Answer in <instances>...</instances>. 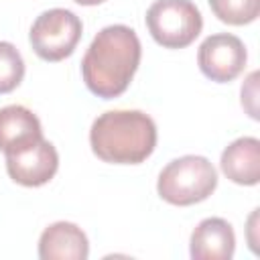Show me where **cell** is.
<instances>
[{
    "label": "cell",
    "instance_id": "14",
    "mask_svg": "<svg viewBox=\"0 0 260 260\" xmlns=\"http://www.w3.org/2000/svg\"><path fill=\"white\" fill-rule=\"evenodd\" d=\"M242 106L250 118L258 120V71H252L242 85Z\"/></svg>",
    "mask_w": 260,
    "mask_h": 260
},
{
    "label": "cell",
    "instance_id": "9",
    "mask_svg": "<svg viewBox=\"0 0 260 260\" xmlns=\"http://www.w3.org/2000/svg\"><path fill=\"white\" fill-rule=\"evenodd\" d=\"M89 242L85 232L71 221H55L39 238L41 260H85Z\"/></svg>",
    "mask_w": 260,
    "mask_h": 260
},
{
    "label": "cell",
    "instance_id": "11",
    "mask_svg": "<svg viewBox=\"0 0 260 260\" xmlns=\"http://www.w3.org/2000/svg\"><path fill=\"white\" fill-rule=\"evenodd\" d=\"M221 173L236 185H258L260 181V140L242 136L225 146L219 160Z\"/></svg>",
    "mask_w": 260,
    "mask_h": 260
},
{
    "label": "cell",
    "instance_id": "5",
    "mask_svg": "<svg viewBox=\"0 0 260 260\" xmlns=\"http://www.w3.org/2000/svg\"><path fill=\"white\" fill-rule=\"evenodd\" d=\"M83 32L79 16L67 8H51L41 12L28 32L32 51L43 61H63L69 57Z\"/></svg>",
    "mask_w": 260,
    "mask_h": 260
},
{
    "label": "cell",
    "instance_id": "12",
    "mask_svg": "<svg viewBox=\"0 0 260 260\" xmlns=\"http://www.w3.org/2000/svg\"><path fill=\"white\" fill-rule=\"evenodd\" d=\"M211 12L225 24H250L260 14V0H209Z\"/></svg>",
    "mask_w": 260,
    "mask_h": 260
},
{
    "label": "cell",
    "instance_id": "2",
    "mask_svg": "<svg viewBox=\"0 0 260 260\" xmlns=\"http://www.w3.org/2000/svg\"><path fill=\"white\" fill-rule=\"evenodd\" d=\"M89 144L104 162L140 165L156 146V124L140 110H110L93 120Z\"/></svg>",
    "mask_w": 260,
    "mask_h": 260
},
{
    "label": "cell",
    "instance_id": "1",
    "mask_svg": "<svg viewBox=\"0 0 260 260\" xmlns=\"http://www.w3.org/2000/svg\"><path fill=\"white\" fill-rule=\"evenodd\" d=\"M140 39L130 26L110 24L102 28L81 61V75L87 89L104 100L122 95L140 65Z\"/></svg>",
    "mask_w": 260,
    "mask_h": 260
},
{
    "label": "cell",
    "instance_id": "4",
    "mask_svg": "<svg viewBox=\"0 0 260 260\" xmlns=\"http://www.w3.org/2000/svg\"><path fill=\"white\" fill-rule=\"evenodd\" d=\"M146 28L165 49L189 47L203 28V16L191 0H156L146 10Z\"/></svg>",
    "mask_w": 260,
    "mask_h": 260
},
{
    "label": "cell",
    "instance_id": "15",
    "mask_svg": "<svg viewBox=\"0 0 260 260\" xmlns=\"http://www.w3.org/2000/svg\"><path fill=\"white\" fill-rule=\"evenodd\" d=\"M260 209H254L252 215L248 217V228H246V238H248V246L254 254H258V223H260V217H258Z\"/></svg>",
    "mask_w": 260,
    "mask_h": 260
},
{
    "label": "cell",
    "instance_id": "8",
    "mask_svg": "<svg viewBox=\"0 0 260 260\" xmlns=\"http://www.w3.org/2000/svg\"><path fill=\"white\" fill-rule=\"evenodd\" d=\"M236 250V234L223 217H205L191 234L193 260H230Z\"/></svg>",
    "mask_w": 260,
    "mask_h": 260
},
{
    "label": "cell",
    "instance_id": "6",
    "mask_svg": "<svg viewBox=\"0 0 260 260\" xmlns=\"http://www.w3.org/2000/svg\"><path fill=\"white\" fill-rule=\"evenodd\" d=\"M248 53L244 43L230 32L209 35L197 51V63L201 73L217 83L234 81L246 67Z\"/></svg>",
    "mask_w": 260,
    "mask_h": 260
},
{
    "label": "cell",
    "instance_id": "13",
    "mask_svg": "<svg viewBox=\"0 0 260 260\" xmlns=\"http://www.w3.org/2000/svg\"><path fill=\"white\" fill-rule=\"evenodd\" d=\"M24 77V61L18 49L8 43L0 41V93H10L20 85Z\"/></svg>",
    "mask_w": 260,
    "mask_h": 260
},
{
    "label": "cell",
    "instance_id": "3",
    "mask_svg": "<svg viewBox=\"0 0 260 260\" xmlns=\"http://www.w3.org/2000/svg\"><path fill=\"white\" fill-rule=\"evenodd\" d=\"M217 187V171L209 158L185 154L171 160L158 175L156 191L171 205H193L205 201Z\"/></svg>",
    "mask_w": 260,
    "mask_h": 260
},
{
    "label": "cell",
    "instance_id": "10",
    "mask_svg": "<svg viewBox=\"0 0 260 260\" xmlns=\"http://www.w3.org/2000/svg\"><path fill=\"white\" fill-rule=\"evenodd\" d=\"M41 138L43 128L32 110L18 104L0 110V150L4 152V156L24 150Z\"/></svg>",
    "mask_w": 260,
    "mask_h": 260
},
{
    "label": "cell",
    "instance_id": "16",
    "mask_svg": "<svg viewBox=\"0 0 260 260\" xmlns=\"http://www.w3.org/2000/svg\"><path fill=\"white\" fill-rule=\"evenodd\" d=\"M73 2H77V4H81V6H95V4H102V2H106V0H73Z\"/></svg>",
    "mask_w": 260,
    "mask_h": 260
},
{
    "label": "cell",
    "instance_id": "7",
    "mask_svg": "<svg viewBox=\"0 0 260 260\" xmlns=\"http://www.w3.org/2000/svg\"><path fill=\"white\" fill-rule=\"evenodd\" d=\"M59 169L57 148L41 138L32 146L18 150L14 154H6V171L10 179L24 187H41L49 183Z\"/></svg>",
    "mask_w": 260,
    "mask_h": 260
}]
</instances>
